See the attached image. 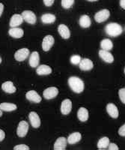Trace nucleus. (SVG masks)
<instances>
[{
  "mask_svg": "<svg viewBox=\"0 0 125 150\" xmlns=\"http://www.w3.org/2000/svg\"><path fill=\"white\" fill-rule=\"evenodd\" d=\"M74 0H62V6L65 9H69L72 7Z\"/></svg>",
  "mask_w": 125,
  "mask_h": 150,
  "instance_id": "obj_29",
  "label": "nucleus"
},
{
  "mask_svg": "<svg viewBox=\"0 0 125 150\" xmlns=\"http://www.w3.org/2000/svg\"><path fill=\"white\" fill-rule=\"evenodd\" d=\"M77 116L81 122H86L88 119V111L85 108H79L77 112Z\"/></svg>",
  "mask_w": 125,
  "mask_h": 150,
  "instance_id": "obj_22",
  "label": "nucleus"
},
{
  "mask_svg": "<svg viewBox=\"0 0 125 150\" xmlns=\"http://www.w3.org/2000/svg\"><path fill=\"white\" fill-rule=\"evenodd\" d=\"M22 17L23 21L29 24H34L37 21L36 16L32 11H24L22 13Z\"/></svg>",
  "mask_w": 125,
  "mask_h": 150,
  "instance_id": "obj_5",
  "label": "nucleus"
},
{
  "mask_svg": "<svg viewBox=\"0 0 125 150\" xmlns=\"http://www.w3.org/2000/svg\"><path fill=\"white\" fill-rule=\"evenodd\" d=\"M22 21H23V18L22 17V14H16L11 17L9 25L11 28H15L21 25L22 23Z\"/></svg>",
  "mask_w": 125,
  "mask_h": 150,
  "instance_id": "obj_11",
  "label": "nucleus"
},
{
  "mask_svg": "<svg viewBox=\"0 0 125 150\" xmlns=\"http://www.w3.org/2000/svg\"><path fill=\"white\" fill-rule=\"evenodd\" d=\"M55 40L52 35H46L42 41V48L44 51H49L50 48L54 45Z\"/></svg>",
  "mask_w": 125,
  "mask_h": 150,
  "instance_id": "obj_8",
  "label": "nucleus"
},
{
  "mask_svg": "<svg viewBox=\"0 0 125 150\" xmlns=\"http://www.w3.org/2000/svg\"><path fill=\"white\" fill-rule=\"evenodd\" d=\"M58 33L60 34V35L64 39H67L70 38V32L67 26H65L64 24H61L58 26Z\"/></svg>",
  "mask_w": 125,
  "mask_h": 150,
  "instance_id": "obj_18",
  "label": "nucleus"
},
{
  "mask_svg": "<svg viewBox=\"0 0 125 150\" xmlns=\"http://www.w3.org/2000/svg\"><path fill=\"white\" fill-rule=\"evenodd\" d=\"M39 62L40 57L38 53L36 51L33 52L29 57V65H30V66L32 68H36L39 65Z\"/></svg>",
  "mask_w": 125,
  "mask_h": 150,
  "instance_id": "obj_17",
  "label": "nucleus"
},
{
  "mask_svg": "<svg viewBox=\"0 0 125 150\" xmlns=\"http://www.w3.org/2000/svg\"><path fill=\"white\" fill-rule=\"evenodd\" d=\"M58 94V90L56 87H49L45 89L43 92V96L44 98L50 100L56 97Z\"/></svg>",
  "mask_w": 125,
  "mask_h": 150,
  "instance_id": "obj_7",
  "label": "nucleus"
},
{
  "mask_svg": "<svg viewBox=\"0 0 125 150\" xmlns=\"http://www.w3.org/2000/svg\"><path fill=\"white\" fill-rule=\"evenodd\" d=\"M29 56V50L27 48H22L18 50L14 54V58L17 61L22 62L28 58Z\"/></svg>",
  "mask_w": 125,
  "mask_h": 150,
  "instance_id": "obj_6",
  "label": "nucleus"
},
{
  "mask_svg": "<svg viewBox=\"0 0 125 150\" xmlns=\"http://www.w3.org/2000/svg\"><path fill=\"white\" fill-rule=\"evenodd\" d=\"M67 139L64 137H61L59 138L56 140L54 144V149L55 150H65L66 146H67Z\"/></svg>",
  "mask_w": 125,
  "mask_h": 150,
  "instance_id": "obj_16",
  "label": "nucleus"
},
{
  "mask_svg": "<svg viewBox=\"0 0 125 150\" xmlns=\"http://www.w3.org/2000/svg\"><path fill=\"white\" fill-rule=\"evenodd\" d=\"M124 74H125V68H124Z\"/></svg>",
  "mask_w": 125,
  "mask_h": 150,
  "instance_id": "obj_42",
  "label": "nucleus"
},
{
  "mask_svg": "<svg viewBox=\"0 0 125 150\" xmlns=\"http://www.w3.org/2000/svg\"><path fill=\"white\" fill-rule=\"evenodd\" d=\"M121 7L123 9H125V0H121L120 1Z\"/></svg>",
  "mask_w": 125,
  "mask_h": 150,
  "instance_id": "obj_37",
  "label": "nucleus"
},
{
  "mask_svg": "<svg viewBox=\"0 0 125 150\" xmlns=\"http://www.w3.org/2000/svg\"><path fill=\"white\" fill-rule=\"evenodd\" d=\"M94 67L93 62L89 59H83L79 62V68L82 71H90Z\"/></svg>",
  "mask_w": 125,
  "mask_h": 150,
  "instance_id": "obj_13",
  "label": "nucleus"
},
{
  "mask_svg": "<svg viewBox=\"0 0 125 150\" xmlns=\"http://www.w3.org/2000/svg\"><path fill=\"white\" fill-rule=\"evenodd\" d=\"M99 56L102 59L107 63H112L114 61V57L110 53V51L100 50L99 51Z\"/></svg>",
  "mask_w": 125,
  "mask_h": 150,
  "instance_id": "obj_14",
  "label": "nucleus"
},
{
  "mask_svg": "<svg viewBox=\"0 0 125 150\" xmlns=\"http://www.w3.org/2000/svg\"><path fill=\"white\" fill-rule=\"evenodd\" d=\"M2 62V58H1V56H0V64Z\"/></svg>",
  "mask_w": 125,
  "mask_h": 150,
  "instance_id": "obj_41",
  "label": "nucleus"
},
{
  "mask_svg": "<svg viewBox=\"0 0 125 150\" xmlns=\"http://www.w3.org/2000/svg\"><path fill=\"white\" fill-rule=\"evenodd\" d=\"M8 33L11 37L15 38H20L24 35V32L22 29L17 27L11 28V29H9Z\"/></svg>",
  "mask_w": 125,
  "mask_h": 150,
  "instance_id": "obj_21",
  "label": "nucleus"
},
{
  "mask_svg": "<svg viewBox=\"0 0 125 150\" xmlns=\"http://www.w3.org/2000/svg\"><path fill=\"white\" fill-rule=\"evenodd\" d=\"M81 139H82V135L79 132H74L69 135L67 140L69 144H75L80 141Z\"/></svg>",
  "mask_w": 125,
  "mask_h": 150,
  "instance_id": "obj_20",
  "label": "nucleus"
},
{
  "mask_svg": "<svg viewBox=\"0 0 125 150\" xmlns=\"http://www.w3.org/2000/svg\"><path fill=\"white\" fill-rule=\"evenodd\" d=\"M43 1L44 3V5H46V6L50 7V6H52L53 4L54 3V1H55V0H43Z\"/></svg>",
  "mask_w": 125,
  "mask_h": 150,
  "instance_id": "obj_34",
  "label": "nucleus"
},
{
  "mask_svg": "<svg viewBox=\"0 0 125 150\" xmlns=\"http://www.w3.org/2000/svg\"><path fill=\"white\" fill-rule=\"evenodd\" d=\"M110 16V11L107 9H103V10L97 12L96 14L94 15V20L97 23H103L104 21H107L108 18Z\"/></svg>",
  "mask_w": 125,
  "mask_h": 150,
  "instance_id": "obj_3",
  "label": "nucleus"
},
{
  "mask_svg": "<svg viewBox=\"0 0 125 150\" xmlns=\"http://www.w3.org/2000/svg\"><path fill=\"white\" fill-rule=\"evenodd\" d=\"M108 148L110 150H116V149L118 150V149H119L118 148V146H117L115 143H110V145H109Z\"/></svg>",
  "mask_w": 125,
  "mask_h": 150,
  "instance_id": "obj_35",
  "label": "nucleus"
},
{
  "mask_svg": "<svg viewBox=\"0 0 125 150\" xmlns=\"http://www.w3.org/2000/svg\"><path fill=\"white\" fill-rule=\"evenodd\" d=\"M14 150H29V147L28 146L24 145V144H20L17 145L14 147Z\"/></svg>",
  "mask_w": 125,
  "mask_h": 150,
  "instance_id": "obj_32",
  "label": "nucleus"
},
{
  "mask_svg": "<svg viewBox=\"0 0 125 150\" xmlns=\"http://www.w3.org/2000/svg\"><path fill=\"white\" fill-rule=\"evenodd\" d=\"M38 75H47L52 73V68L46 65H41L38 67L36 71Z\"/></svg>",
  "mask_w": 125,
  "mask_h": 150,
  "instance_id": "obj_23",
  "label": "nucleus"
},
{
  "mask_svg": "<svg viewBox=\"0 0 125 150\" xmlns=\"http://www.w3.org/2000/svg\"><path fill=\"white\" fill-rule=\"evenodd\" d=\"M72 110V102L69 99H65L62 102L61 105V112L63 115L69 114Z\"/></svg>",
  "mask_w": 125,
  "mask_h": 150,
  "instance_id": "obj_9",
  "label": "nucleus"
},
{
  "mask_svg": "<svg viewBox=\"0 0 125 150\" xmlns=\"http://www.w3.org/2000/svg\"><path fill=\"white\" fill-rule=\"evenodd\" d=\"M110 139L107 137H103L101 139H100L98 143V148L103 149H106L110 145Z\"/></svg>",
  "mask_w": 125,
  "mask_h": 150,
  "instance_id": "obj_28",
  "label": "nucleus"
},
{
  "mask_svg": "<svg viewBox=\"0 0 125 150\" xmlns=\"http://www.w3.org/2000/svg\"><path fill=\"white\" fill-rule=\"evenodd\" d=\"M68 84L70 89L76 93H81L84 90V83L77 77H70L68 80Z\"/></svg>",
  "mask_w": 125,
  "mask_h": 150,
  "instance_id": "obj_1",
  "label": "nucleus"
},
{
  "mask_svg": "<svg viewBox=\"0 0 125 150\" xmlns=\"http://www.w3.org/2000/svg\"><path fill=\"white\" fill-rule=\"evenodd\" d=\"M26 98L29 101L34 103H40L41 101V97L38 94V92L34 90H30L26 93Z\"/></svg>",
  "mask_w": 125,
  "mask_h": 150,
  "instance_id": "obj_12",
  "label": "nucleus"
},
{
  "mask_svg": "<svg viewBox=\"0 0 125 150\" xmlns=\"http://www.w3.org/2000/svg\"><path fill=\"white\" fill-rule=\"evenodd\" d=\"M118 96H119V98H120L121 102L123 104H125V88L119 89V91H118Z\"/></svg>",
  "mask_w": 125,
  "mask_h": 150,
  "instance_id": "obj_31",
  "label": "nucleus"
},
{
  "mask_svg": "<svg viewBox=\"0 0 125 150\" xmlns=\"http://www.w3.org/2000/svg\"><path fill=\"white\" fill-rule=\"evenodd\" d=\"M5 132H4L2 130L0 129V142L2 141V140L5 139Z\"/></svg>",
  "mask_w": 125,
  "mask_h": 150,
  "instance_id": "obj_36",
  "label": "nucleus"
},
{
  "mask_svg": "<svg viewBox=\"0 0 125 150\" xmlns=\"http://www.w3.org/2000/svg\"><path fill=\"white\" fill-rule=\"evenodd\" d=\"M106 111L108 112V114L113 119H117L118 117V115H119L118 110L114 104L110 103V104H107V106H106Z\"/></svg>",
  "mask_w": 125,
  "mask_h": 150,
  "instance_id": "obj_15",
  "label": "nucleus"
},
{
  "mask_svg": "<svg viewBox=\"0 0 125 150\" xmlns=\"http://www.w3.org/2000/svg\"><path fill=\"white\" fill-rule=\"evenodd\" d=\"M0 110L5 112H11L17 110V105L11 103H2L0 104Z\"/></svg>",
  "mask_w": 125,
  "mask_h": 150,
  "instance_id": "obj_24",
  "label": "nucleus"
},
{
  "mask_svg": "<svg viewBox=\"0 0 125 150\" xmlns=\"http://www.w3.org/2000/svg\"><path fill=\"white\" fill-rule=\"evenodd\" d=\"M105 31L108 35L112 36V37H117L121 34L123 32V29L121 25L116 23H110L106 25Z\"/></svg>",
  "mask_w": 125,
  "mask_h": 150,
  "instance_id": "obj_2",
  "label": "nucleus"
},
{
  "mask_svg": "<svg viewBox=\"0 0 125 150\" xmlns=\"http://www.w3.org/2000/svg\"><path fill=\"white\" fill-rule=\"evenodd\" d=\"M2 89L4 92L9 94L14 93L16 92V87L14 86V83L11 81H6L3 83L2 85Z\"/></svg>",
  "mask_w": 125,
  "mask_h": 150,
  "instance_id": "obj_19",
  "label": "nucleus"
},
{
  "mask_svg": "<svg viewBox=\"0 0 125 150\" xmlns=\"http://www.w3.org/2000/svg\"><path fill=\"white\" fill-rule=\"evenodd\" d=\"M91 19L88 15H82L79 18V25L82 28H88L91 26Z\"/></svg>",
  "mask_w": 125,
  "mask_h": 150,
  "instance_id": "obj_26",
  "label": "nucleus"
},
{
  "mask_svg": "<svg viewBox=\"0 0 125 150\" xmlns=\"http://www.w3.org/2000/svg\"><path fill=\"white\" fill-rule=\"evenodd\" d=\"M81 57L78 55H74V56H71L70 58V62L73 64V65H78L79 64V62H81Z\"/></svg>",
  "mask_w": 125,
  "mask_h": 150,
  "instance_id": "obj_30",
  "label": "nucleus"
},
{
  "mask_svg": "<svg viewBox=\"0 0 125 150\" xmlns=\"http://www.w3.org/2000/svg\"><path fill=\"white\" fill-rule=\"evenodd\" d=\"M100 47L102 48V50L110 51V50H111L112 49L113 44L111 40L108 39V38H106V39H103L100 42Z\"/></svg>",
  "mask_w": 125,
  "mask_h": 150,
  "instance_id": "obj_27",
  "label": "nucleus"
},
{
  "mask_svg": "<svg viewBox=\"0 0 125 150\" xmlns=\"http://www.w3.org/2000/svg\"><path fill=\"white\" fill-rule=\"evenodd\" d=\"M3 10H4V5H3V4L0 3V17L2 16V12H3Z\"/></svg>",
  "mask_w": 125,
  "mask_h": 150,
  "instance_id": "obj_38",
  "label": "nucleus"
},
{
  "mask_svg": "<svg viewBox=\"0 0 125 150\" xmlns=\"http://www.w3.org/2000/svg\"><path fill=\"white\" fill-rule=\"evenodd\" d=\"M55 16L52 14H44L41 17V21L44 24H51L55 21Z\"/></svg>",
  "mask_w": 125,
  "mask_h": 150,
  "instance_id": "obj_25",
  "label": "nucleus"
},
{
  "mask_svg": "<svg viewBox=\"0 0 125 150\" xmlns=\"http://www.w3.org/2000/svg\"><path fill=\"white\" fill-rule=\"evenodd\" d=\"M88 1H89V2H96L98 0H88Z\"/></svg>",
  "mask_w": 125,
  "mask_h": 150,
  "instance_id": "obj_40",
  "label": "nucleus"
},
{
  "mask_svg": "<svg viewBox=\"0 0 125 150\" xmlns=\"http://www.w3.org/2000/svg\"><path fill=\"white\" fill-rule=\"evenodd\" d=\"M118 134L121 137H125V124L123 125L119 130H118Z\"/></svg>",
  "mask_w": 125,
  "mask_h": 150,
  "instance_id": "obj_33",
  "label": "nucleus"
},
{
  "mask_svg": "<svg viewBox=\"0 0 125 150\" xmlns=\"http://www.w3.org/2000/svg\"><path fill=\"white\" fill-rule=\"evenodd\" d=\"M29 118L33 128H39L40 125H41V120H40L39 116H38L37 112H31L29 113Z\"/></svg>",
  "mask_w": 125,
  "mask_h": 150,
  "instance_id": "obj_10",
  "label": "nucleus"
},
{
  "mask_svg": "<svg viewBox=\"0 0 125 150\" xmlns=\"http://www.w3.org/2000/svg\"><path fill=\"white\" fill-rule=\"evenodd\" d=\"M29 131V125L26 121L20 122L17 129V134L20 137H24Z\"/></svg>",
  "mask_w": 125,
  "mask_h": 150,
  "instance_id": "obj_4",
  "label": "nucleus"
},
{
  "mask_svg": "<svg viewBox=\"0 0 125 150\" xmlns=\"http://www.w3.org/2000/svg\"><path fill=\"white\" fill-rule=\"evenodd\" d=\"M2 116V110H0V117H1Z\"/></svg>",
  "mask_w": 125,
  "mask_h": 150,
  "instance_id": "obj_39",
  "label": "nucleus"
}]
</instances>
